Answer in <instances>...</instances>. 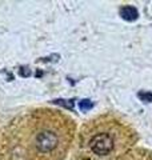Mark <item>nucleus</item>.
Segmentation results:
<instances>
[{
  "instance_id": "obj_4",
  "label": "nucleus",
  "mask_w": 152,
  "mask_h": 160,
  "mask_svg": "<svg viewBox=\"0 0 152 160\" xmlns=\"http://www.w3.org/2000/svg\"><path fill=\"white\" fill-rule=\"evenodd\" d=\"M92 106H94L92 102L88 100V99H84V100H82V102H79V107H80L82 111H88V109L92 108Z\"/></svg>"
},
{
  "instance_id": "obj_5",
  "label": "nucleus",
  "mask_w": 152,
  "mask_h": 160,
  "mask_svg": "<svg viewBox=\"0 0 152 160\" xmlns=\"http://www.w3.org/2000/svg\"><path fill=\"white\" fill-rule=\"evenodd\" d=\"M139 98L143 100V102L152 103V92H144V91H141V92H139Z\"/></svg>"
},
{
  "instance_id": "obj_3",
  "label": "nucleus",
  "mask_w": 152,
  "mask_h": 160,
  "mask_svg": "<svg viewBox=\"0 0 152 160\" xmlns=\"http://www.w3.org/2000/svg\"><path fill=\"white\" fill-rule=\"evenodd\" d=\"M120 16L124 20H127V22H134V20L138 19L139 12H138V9L132 6H124L120 8Z\"/></svg>"
},
{
  "instance_id": "obj_2",
  "label": "nucleus",
  "mask_w": 152,
  "mask_h": 160,
  "mask_svg": "<svg viewBox=\"0 0 152 160\" xmlns=\"http://www.w3.org/2000/svg\"><path fill=\"white\" fill-rule=\"evenodd\" d=\"M120 127L116 123H99L92 124V132L88 133L87 147L92 155L98 158H105L118 152L121 143L118 140L119 135H124L123 132H118Z\"/></svg>"
},
{
  "instance_id": "obj_1",
  "label": "nucleus",
  "mask_w": 152,
  "mask_h": 160,
  "mask_svg": "<svg viewBox=\"0 0 152 160\" xmlns=\"http://www.w3.org/2000/svg\"><path fill=\"white\" fill-rule=\"evenodd\" d=\"M73 136V122L65 115L40 109L25 120L27 160H62L69 149Z\"/></svg>"
}]
</instances>
